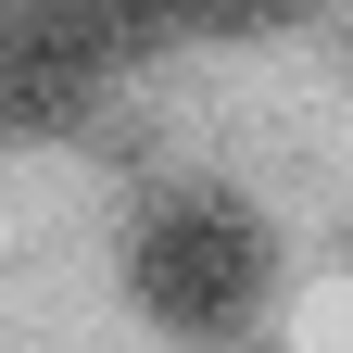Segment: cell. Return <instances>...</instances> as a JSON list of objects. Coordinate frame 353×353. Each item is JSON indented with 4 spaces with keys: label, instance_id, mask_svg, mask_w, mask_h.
<instances>
[{
    "label": "cell",
    "instance_id": "cell-2",
    "mask_svg": "<svg viewBox=\"0 0 353 353\" xmlns=\"http://www.w3.org/2000/svg\"><path fill=\"white\" fill-rule=\"evenodd\" d=\"M126 38L88 0H0V139H63L114 88Z\"/></svg>",
    "mask_w": 353,
    "mask_h": 353
},
{
    "label": "cell",
    "instance_id": "cell-1",
    "mask_svg": "<svg viewBox=\"0 0 353 353\" xmlns=\"http://www.w3.org/2000/svg\"><path fill=\"white\" fill-rule=\"evenodd\" d=\"M126 290H139V316L176 328V341H228L265 290H278V240H265V214L228 202V190H176L139 214V240H126Z\"/></svg>",
    "mask_w": 353,
    "mask_h": 353
},
{
    "label": "cell",
    "instance_id": "cell-3",
    "mask_svg": "<svg viewBox=\"0 0 353 353\" xmlns=\"http://www.w3.org/2000/svg\"><path fill=\"white\" fill-rule=\"evenodd\" d=\"M126 51H152V38H252V26H290L303 0H88Z\"/></svg>",
    "mask_w": 353,
    "mask_h": 353
}]
</instances>
